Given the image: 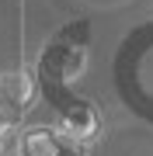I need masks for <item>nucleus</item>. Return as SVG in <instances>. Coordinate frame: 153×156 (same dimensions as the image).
I'll use <instances>...</instances> for the list:
<instances>
[{
	"label": "nucleus",
	"instance_id": "39448f33",
	"mask_svg": "<svg viewBox=\"0 0 153 156\" xmlns=\"http://www.w3.org/2000/svg\"><path fill=\"white\" fill-rule=\"evenodd\" d=\"M70 156H84V153H70Z\"/></svg>",
	"mask_w": 153,
	"mask_h": 156
},
{
	"label": "nucleus",
	"instance_id": "20e7f679",
	"mask_svg": "<svg viewBox=\"0 0 153 156\" xmlns=\"http://www.w3.org/2000/svg\"><path fill=\"white\" fill-rule=\"evenodd\" d=\"M4 156H21V153H4Z\"/></svg>",
	"mask_w": 153,
	"mask_h": 156
},
{
	"label": "nucleus",
	"instance_id": "7ed1b4c3",
	"mask_svg": "<svg viewBox=\"0 0 153 156\" xmlns=\"http://www.w3.org/2000/svg\"><path fill=\"white\" fill-rule=\"evenodd\" d=\"M11 135H14V125L11 122H0V142H7Z\"/></svg>",
	"mask_w": 153,
	"mask_h": 156
},
{
	"label": "nucleus",
	"instance_id": "f03ea898",
	"mask_svg": "<svg viewBox=\"0 0 153 156\" xmlns=\"http://www.w3.org/2000/svg\"><path fill=\"white\" fill-rule=\"evenodd\" d=\"M21 156H59V135L46 125L21 132Z\"/></svg>",
	"mask_w": 153,
	"mask_h": 156
},
{
	"label": "nucleus",
	"instance_id": "f257e3e1",
	"mask_svg": "<svg viewBox=\"0 0 153 156\" xmlns=\"http://www.w3.org/2000/svg\"><path fill=\"white\" fill-rule=\"evenodd\" d=\"M59 135L66 142H73V146H91V142H97V135H101V115H97L87 101H77V104L63 108Z\"/></svg>",
	"mask_w": 153,
	"mask_h": 156
},
{
	"label": "nucleus",
	"instance_id": "423d86ee",
	"mask_svg": "<svg viewBox=\"0 0 153 156\" xmlns=\"http://www.w3.org/2000/svg\"><path fill=\"white\" fill-rule=\"evenodd\" d=\"M0 156H4V153H0Z\"/></svg>",
	"mask_w": 153,
	"mask_h": 156
}]
</instances>
